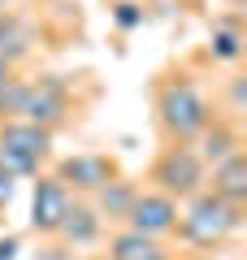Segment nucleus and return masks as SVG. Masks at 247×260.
<instances>
[{"label": "nucleus", "mask_w": 247, "mask_h": 260, "mask_svg": "<svg viewBox=\"0 0 247 260\" xmlns=\"http://www.w3.org/2000/svg\"><path fill=\"white\" fill-rule=\"evenodd\" d=\"M208 191L234 208H247V152L243 148L208 169Z\"/></svg>", "instance_id": "obj_10"}, {"label": "nucleus", "mask_w": 247, "mask_h": 260, "mask_svg": "<svg viewBox=\"0 0 247 260\" xmlns=\"http://www.w3.org/2000/svg\"><path fill=\"white\" fill-rule=\"evenodd\" d=\"M74 260H100V256H74Z\"/></svg>", "instance_id": "obj_21"}, {"label": "nucleus", "mask_w": 247, "mask_h": 260, "mask_svg": "<svg viewBox=\"0 0 247 260\" xmlns=\"http://www.w3.org/2000/svg\"><path fill=\"white\" fill-rule=\"evenodd\" d=\"M104 260H174V251L165 247V239H147L121 225L104 234Z\"/></svg>", "instance_id": "obj_11"}, {"label": "nucleus", "mask_w": 247, "mask_h": 260, "mask_svg": "<svg viewBox=\"0 0 247 260\" xmlns=\"http://www.w3.org/2000/svg\"><path fill=\"white\" fill-rule=\"evenodd\" d=\"M18 256V234H0V260Z\"/></svg>", "instance_id": "obj_18"}, {"label": "nucleus", "mask_w": 247, "mask_h": 260, "mask_svg": "<svg viewBox=\"0 0 247 260\" xmlns=\"http://www.w3.org/2000/svg\"><path fill=\"white\" fill-rule=\"evenodd\" d=\"M35 48V35H30V22L26 18H18V13H0V56L18 70V61Z\"/></svg>", "instance_id": "obj_14"}, {"label": "nucleus", "mask_w": 247, "mask_h": 260, "mask_svg": "<svg viewBox=\"0 0 247 260\" xmlns=\"http://www.w3.org/2000/svg\"><path fill=\"white\" fill-rule=\"evenodd\" d=\"M9 78H18V70H13V65H9V61H5V56H0V87L9 83Z\"/></svg>", "instance_id": "obj_19"}, {"label": "nucleus", "mask_w": 247, "mask_h": 260, "mask_svg": "<svg viewBox=\"0 0 247 260\" xmlns=\"http://www.w3.org/2000/svg\"><path fill=\"white\" fill-rule=\"evenodd\" d=\"M147 182H152V191L182 204V200H191V195H200L208 186V165L200 160V152L191 143H165L161 156L147 169Z\"/></svg>", "instance_id": "obj_3"}, {"label": "nucleus", "mask_w": 247, "mask_h": 260, "mask_svg": "<svg viewBox=\"0 0 247 260\" xmlns=\"http://www.w3.org/2000/svg\"><path fill=\"white\" fill-rule=\"evenodd\" d=\"M52 174L61 178L78 200H91V195H100L104 186L121 174V169H117V160H113L109 152H74V156H61V160H56Z\"/></svg>", "instance_id": "obj_6"}, {"label": "nucleus", "mask_w": 247, "mask_h": 260, "mask_svg": "<svg viewBox=\"0 0 247 260\" xmlns=\"http://www.w3.org/2000/svg\"><path fill=\"white\" fill-rule=\"evenodd\" d=\"M74 200H78V195H74L56 174H39L35 191H30V234L52 239V234L61 230V221H65V213H70Z\"/></svg>", "instance_id": "obj_8"}, {"label": "nucleus", "mask_w": 247, "mask_h": 260, "mask_svg": "<svg viewBox=\"0 0 247 260\" xmlns=\"http://www.w3.org/2000/svg\"><path fill=\"white\" fill-rule=\"evenodd\" d=\"M52 156V130L30 126V121H0V174L13 182L39 178Z\"/></svg>", "instance_id": "obj_4"}, {"label": "nucleus", "mask_w": 247, "mask_h": 260, "mask_svg": "<svg viewBox=\"0 0 247 260\" xmlns=\"http://www.w3.org/2000/svg\"><path fill=\"white\" fill-rule=\"evenodd\" d=\"M104 234H109V221L96 213V204L91 200H74L70 213H65V221H61V230H56L52 239L61 243V247H70V251H82V247H100Z\"/></svg>", "instance_id": "obj_9"}, {"label": "nucleus", "mask_w": 247, "mask_h": 260, "mask_svg": "<svg viewBox=\"0 0 247 260\" xmlns=\"http://www.w3.org/2000/svg\"><path fill=\"white\" fill-rule=\"evenodd\" d=\"M30 260H74V251H70V247H61L56 239H48V243H44V247H39Z\"/></svg>", "instance_id": "obj_17"}, {"label": "nucleus", "mask_w": 247, "mask_h": 260, "mask_svg": "<svg viewBox=\"0 0 247 260\" xmlns=\"http://www.w3.org/2000/svg\"><path fill=\"white\" fill-rule=\"evenodd\" d=\"M152 95H156V126H161L165 143H195L217 117V104L204 95V87L187 70L161 74Z\"/></svg>", "instance_id": "obj_1"}, {"label": "nucleus", "mask_w": 247, "mask_h": 260, "mask_svg": "<svg viewBox=\"0 0 247 260\" xmlns=\"http://www.w3.org/2000/svg\"><path fill=\"white\" fill-rule=\"evenodd\" d=\"M70 117H74L70 78H61V74L26 78V87H22V104H18V117H13V121H30V126H44V130L56 135Z\"/></svg>", "instance_id": "obj_5"}, {"label": "nucleus", "mask_w": 247, "mask_h": 260, "mask_svg": "<svg viewBox=\"0 0 247 260\" xmlns=\"http://www.w3.org/2000/svg\"><path fill=\"white\" fill-rule=\"evenodd\" d=\"M9 5H13V0H0V13H9Z\"/></svg>", "instance_id": "obj_20"}, {"label": "nucleus", "mask_w": 247, "mask_h": 260, "mask_svg": "<svg viewBox=\"0 0 247 260\" xmlns=\"http://www.w3.org/2000/svg\"><path fill=\"white\" fill-rule=\"evenodd\" d=\"M238 225H243V208L217 200V195L204 186L200 195H191V200L178 204L174 239L187 243L191 251H217V247H226V243L238 234Z\"/></svg>", "instance_id": "obj_2"}, {"label": "nucleus", "mask_w": 247, "mask_h": 260, "mask_svg": "<svg viewBox=\"0 0 247 260\" xmlns=\"http://www.w3.org/2000/svg\"><path fill=\"white\" fill-rule=\"evenodd\" d=\"M247 52V35L238 26V18H217L208 30V44H204V56L212 65H238Z\"/></svg>", "instance_id": "obj_12"}, {"label": "nucleus", "mask_w": 247, "mask_h": 260, "mask_svg": "<svg viewBox=\"0 0 247 260\" xmlns=\"http://www.w3.org/2000/svg\"><path fill=\"white\" fill-rule=\"evenodd\" d=\"M191 148L200 152V160L212 169L217 160H226L230 152H238V148H243V139H238V126H234V121H226V117H212V126L204 130V135L191 143Z\"/></svg>", "instance_id": "obj_13"}, {"label": "nucleus", "mask_w": 247, "mask_h": 260, "mask_svg": "<svg viewBox=\"0 0 247 260\" xmlns=\"http://www.w3.org/2000/svg\"><path fill=\"white\" fill-rule=\"evenodd\" d=\"M143 5L139 0H117L113 5V22H117V30H135V26H143Z\"/></svg>", "instance_id": "obj_16"}, {"label": "nucleus", "mask_w": 247, "mask_h": 260, "mask_svg": "<svg viewBox=\"0 0 247 260\" xmlns=\"http://www.w3.org/2000/svg\"><path fill=\"white\" fill-rule=\"evenodd\" d=\"M0 221H5V208H0Z\"/></svg>", "instance_id": "obj_22"}, {"label": "nucleus", "mask_w": 247, "mask_h": 260, "mask_svg": "<svg viewBox=\"0 0 247 260\" xmlns=\"http://www.w3.org/2000/svg\"><path fill=\"white\" fill-rule=\"evenodd\" d=\"M135 195H139V182H130V178L117 174L100 195H91V204H96V213H100L104 221H117V225H121V217H126V208H130Z\"/></svg>", "instance_id": "obj_15"}, {"label": "nucleus", "mask_w": 247, "mask_h": 260, "mask_svg": "<svg viewBox=\"0 0 247 260\" xmlns=\"http://www.w3.org/2000/svg\"><path fill=\"white\" fill-rule=\"evenodd\" d=\"M121 225L135 234H147V239H174V225H178V204L169 195L152 191V186H139V195L130 200Z\"/></svg>", "instance_id": "obj_7"}]
</instances>
